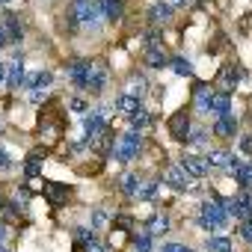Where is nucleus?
Wrapping results in <instances>:
<instances>
[{
  "instance_id": "f257e3e1",
  "label": "nucleus",
  "mask_w": 252,
  "mask_h": 252,
  "mask_svg": "<svg viewBox=\"0 0 252 252\" xmlns=\"http://www.w3.org/2000/svg\"><path fill=\"white\" fill-rule=\"evenodd\" d=\"M228 222H231V217L225 214V208H222V202L217 196H208V199L199 202V208H196V225L202 231L220 234L222 228H228Z\"/></svg>"
},
{
  "instance_id": "f03ea898",
  "label": "nucleus",
  "mask_w": 252,
  "mask_h": 252,
  "mask_svg": "<svg viewBox=\"0 0 252 252\" xmlns=\"http://www.w3.org/2000/svg\"><path fill=\"white\" fill-rule=\"evenodd\" d=\"M101 6H98V0H71V6L65 12V24L68 30H89L101 21Z\"/></svg>"
},
{
  "instance_id": "7ed1b4c3",
  "label": "nucleus",
  "mask_w": 252,
  "mask_h": 252,
  "mask_svg": "<svg viewBox=\"0 0 252 252\" xmlns=\"http://www.w3.org/2000/svg\"><path fill=\"white\" fill-rule=\"evenodd\" d=\"M140 152H143V131L128 128L125 134L116 137V143H113V155H110V158H116L119 163H131V160L140 158Z\"/></svg>"
},
{
  "instance_id": "20e7f679",
  "label": "nucleus",
  "mask_w": 252,
  "mask_h": 252,
  "mask_svg": "<svg viewBox=\"0 0 252 252\" xmlns=\"http://www.w3.org/2000/svg\"><path fill=\"white\" fill-rule=\"evenodd\" d=\"M160 181L169 187V190H175V193H190L193 190V175L181 166V163H169L166 169H163V175H160Z\"/></svg>"
},
{
  "instance_id": "39448f33",
  "label": "nucleus",
  "mask_w": 252,
  "mask_h": 252,
  "mask_svg": "<svg viewBox=\"0 0 252 252\" xmlns=\"http://www.w3.org/2000/svg\"><path fill=\"white\" fill-rule=\"evenodd\" d=\"M104 131H107V110L104 107H89V113H83V137H86V143H92Z\"/></svg>"
},
{
  "instance_id": "423d86ee",
  "label": "nucleus",
  "mask_w": 252,
  "mask_h": 252,
  "mask_svg": "<svg viewBox=\"0 0 252 252\" xmlns=\"http://www.w3.org/2000/svg\"><path fill=\"white\" fill-rule=\"evenodd\" d=\"M166 131H169V137H172V140L187 143V137H190V131H193V125H190V113H187V110L172 113V116H169V122H166Z\"/></svg>"
},
{
  "instance_id": "0eeeda50",
  "label": "nucleus",
  "mask_w": 252,
  "mask_h": 252,
  "mask_svg": "<svg viewBox=\"0 0 252 252\" xmlns=\"http://www.w3.org/2000/svg\"><path fill=\"white\" fill-rule=\"evenodd\" d=\"M65 71H68V80H71L77 89L86 92V86H89V74H92V60H71V63L65 65Z\"/></svg>"
},
{
  "instance_id": "6e6552de",
  "label": "nucleus",
  "mask_w": 252,
  "mask_h": 252,
  "mask_svg": "<svg viewBox=\"0 0 252 252\" xmlns=\"http://www.w3.org/2000/svg\"><path fill=\"white\" fill-rule=\"evenodd\" d=\"M178 163L199 181V178H205L208 172H211V166H208V160H205V155L202 152H184L181 158H178Z\"/></svg>"
},
{
  "instance_id": "1a4fd4ad",
  "label": "nucleus",
  "mask_w": 252,
  "mask_h": 252,
  "mask_svg": "<svg viewBox=\"0 0 252 252\" xmlns=\"http://www.w3.org/2000/svg\"><path fill=\"white\" fill-rule=\"evenodd\" d=\"M211 134L220 137V140H234V137H240V134H237V119H234V113H228V116H217Z\"/></svg>"
},
{
  "instance_id": "9d476101",
  "label": "nucleus",
  "mask_w": 252,
  "mask_h": 252,
  "mask_svg": "<svg viewBox=\"0 0 252 252\" xmlns=\"http://www.w3.org/2000/svg\"><path fill=\"white\" fill-rule=\"evenodd\" d=\"M214 98H217V89H211V86L199 83V86L193 89V107H196V113L208 116V113L214 110Z\"/></svg>"
},
{
  "instance_id": "9b49d317",
  "label": "nucleus",
  "mask_w": 252,
  "mask_h": 252,
  "mask_svg": "<svg viewBox=\"0 0 252 252\" xmlns=\"http://www.w3.org/2000/svg\"><path fill=\"white\" fill-rule=\"evenodd\" d=\"M104 86H107V65H104V60H92V74H89L86 92L89 95H101Z\"/></svg>"
},
{
  "instance_id": "f8f14e48",
  "label": "nucleus",
  "mask_w": 252,
  "mask_h": 252,
  "mask_svg": "<svg viewBox=\"0 0 252 252\" xmlns=\"http://www.w3.org/2000/svg\"><path fill=\"white\" fill-rule=\"evenodd\" d=\"M143 181H146V178H143L140 172H125V175L119 178V190H122V196H125V199H137Z\"/></svg>"
},
{
  "instance_id": "ddd939ff",
  "label": "nucleus",
  "mask_w": 252,
  "mask_h": 252,
  "mask_svg": "<svg viewBox=\"0 0 252 252\" xmlns=\"http://www.w3.org/2000/svg\"><path fill=\"white\" fill-rule=\"evenodd\" d=\"M205 160H208L211 169L228 172V166H231V160H234V152H228V149H208V152H205Z\"/></svg>"
},
{
  "instance_id": "4468645a",
  "label": "nucleus",
  "mask_w": 252,
  "mask_h": 252,
  "mask_svg": "<svg viewBox=\"0 0 252 252\" xmlns=\"http://www.w3.org/2000/svg\"><path fill=\"white\" fill-rule=\"evenodd\" d=\"M131 249L134 252H158V237L149 228H140L131 234Z\"/></svg>"
},
{
  "instance_id": "2eb2a0df",
  "label": "nucleus",
  "mask_w": 252,
  "mask_h": 252,
  "mask_svg": "<svg viewBox=\"0 0 252 252\" xmlns=\"http://www.w3.org/2000/svg\"><path fill=\"white\" fill-rule=\"evenodd\" d=\"M24 80H27V74H24V60H21V54L9 63V68H6V86L9 89H24Z\"/></svg>"
},
{
  "instance_id": "dca6fc26",
  "label": "nucleus",
  "mask_w": 252,
  "mask_h": 252,
  "mask_svg": "<svg viewBox=\"0 0 252 252\" xmlns=\"http://www.w3.org/2000/svg\"><path fill=\"white\" fill-rule=\"evenodd\" d=\"M202 249L205 252H237L234 249V240L225 237V234H208L205 243H202Z\"/></svg>"
},
{
  "instance_id": "f3484780",
  "label": "nucleus",
  "mask_w": 252,
  "mask_h": 252,
  "mask_svg": "<svg viewBox=\"0 0 252 252\" xmlns=\"http://www.w3.org/2000/svg\"><path fill=\"white\" fill-rule=\"evenodd\" d=\"M143 228H149L155 237H163V234H169V231H172V217H169V214H155Z\"/></svg>"
},
{
  "instance_id": "a211bd4d",
  "label": "nucleus",
  "mask_w": 252,
  "mask_h": 252,
  "mask_svg": "<svg viewBox=\"0 0 252 252\" xmlns=\"http://www.w3.org/2000/svg\"><path fill=\"white\" fill-rule=\"evenodd\" d=\"M140 107H143V101H140V98H137L134 92H122V95L116 98V110H119V113H122L125 119H128L131 113H137Z\"/></svg>"
},
{
  "instance_id": "6ab92c4d",
  "label": "nucleus",
  "mask_w": 252,
  "mask_h": 252,
  "mask_svg": "<svg viewBox=\"0 0 252 252\" xmlns=\"http://www.w3.org/2000/svg\"><path fill=\"white\" fill-rule=\"evenodd\" d=\"M208 140H211V134H208V128H202V125H193V131H190V137H187V146L205 155V152L211 149V146H208Z\"/></svg>"
},
{
  "instance_id": "aec40b11",
  "label": "nucleus",
  "mask_w": 252,
  "mask_h": 252,
  "mask_svg": "<svg viewBox=\"0 0 252 252\" xmlns=\"http://www.w3.org/2000/svg\"><path fill=\"white\" fill-rule=\"evenodd\" d=\"M98 6H101L104 21H119L122 12H125V3H122V0H98Z\"/></svg>"
},
{
  "instance_id": "412c9836",
  "label": "nucleus",
  "mask_w": 252,
  "mask_h": 252,
  "mask_svg": "<svg viewBox=\"0 0 252 252\" xmlns=\"http://www.w3.org/2000/svg\"><path fill=\"white\" fill-rule=\"evenodd\" d=\"M146 65H149V68H166V65H169V57L163 54V48L149 45V51H146Z\"/></svg>"
},
{
  "instance_id": "4be33fe9",
  "label": "nucleus",
  "mask_w": 252,
  "mask_h": 252,
  "mask_svg": "<svg viewBox=\"0 0 252 252\" xmlns=\"http://www.w3.org/2000/svg\"><path fill=\"white\" fill-rule=\"evenodd\" d=\"M48 86H51V71H36L24 80V89H30V92H45Z\"/></svg>"
},
{
  "instance_id": "5701e85b",
  "label": "nucleus",
  "mask_w": 252,
  "mask_h": 252,
  "mask_svg": "<svg viewBox=\"0 0 252 252\" xmlns=\"http://www.w3.org/2000/svg\"><path fill=\"white\" fill-rule=\"evenodd\" d=\"M89 225H92L95 231H110V228H113V217H110L107 211H101V208H92V214H89Z\"/></svg>"
},
{
  "instance_id": "b1692460",
  "label": "nucleus",
  "mask_w": 252,
  "mask_h": 252,
  "mask_svg": "<svg viewBox=\"0 0 252 252\" xmlns=\"http://www.w3.org/2000/svg\"><path fill=\"white\" fill-rule=\"evenodd\" d=\"M160 178H146L143 181V187H140V196H137V202H155L158 199V190H160Z\"/></svg>"
},
{
  "instance_id": "393cba45",
  "label": "nucleus",
  "mask_w": 252,
  "mask_h": 252,
  "mask_svg": "<svg viewBox=\"0 0 252 252\" xmlns=\"http://www.w3.org/2000/svg\"><path fill=\"white\" fill-rule=\"evenodd\" d=\"M237 80H240V68L225 65V68H222V74H220V89H222V92H234Z\"/></svg>"
},
{
  "instance_id": "a878e982",
  "label": "nucleus",
  "mask_w": 252,
  "mask_h": 252,
  "mask_svg": "<svg viewBox=\"0 0 252 252\" xmlns=\"http://www.w3.org/2000/svg\"><path fill=\"white\" fill-rule=\"evenodd\" d=\"M231 113V92H217V98H214V110H211V116L217 119V116H228Z\"/></svg>"
},
{
  "instance_id": "bb28decb",
  "label": "nucleus",
  "mask_w": 252,
  "mask_h": 252,
  "mask_svg": "<svg viewBox=\"0 0 252 252\" xmlns=\"http://www.w3.org/2000/svg\"><path fill=\"white\" fill-rule=\"evenodd\" d=\"M128 125H131L134 131H146L149 125H152V113H149L146 107H140L137 113H131V116H128Z\"/></svg>"
},
{
  "instance_id": "cd10ccee",
  "label": "nucleus",
  "mask_w": 252,
  "mask_h": 252,
  "mask_svg": "<svg viewBox=\"0 0 252 252\" xmlns=\"http://www.w3.org/2000/svg\"><path fill=\"white\" fill-rule=\"evenodd\" d=\"M169 12H172V3H155L149 9V21L158 27V24H166L169 21Z\"/></svg>"
},
{
  "instance_id": "c85d7f7f",
  "label": "nucleus",
  "mask_w": 252,
  "mask_h": 252,
  "mask_svg": "<svg viewBox=\"0 0 252 252\" xmlns=\"http://www.w3.org/2000/svg\"><path fill=\"white\" fill-rule=\"evenodd\" d=\"M42 160H45V158H42L39 152H33V155L27 158V163H24V178H27V181H33V178L42 175Z\"/></svg>"
},
{
  "instance_id": "c756f323",
  "label": "nucleus",
  "mask_w": 252,
  "mask_h": 252,
  "mask_svg": "<svg viewBox=\"0 0 252 252\" xmlns=\"http://www.w3.org/2000/svg\"><path fill=\"white\" fill-rule=\"evenodd\" d=\"M71 234H74V249L80 252V249H83V243H89L98 231H95L92 225H74V228H71Z\"/></svg>"
},
{
  "instance_id": "7c9ffc66",
  "label": "nucleus",
  "mask_w": 252,
  "mask_h": 252,
  "mask_svg": "<svg viewBox=\"0 0 252 252\" xmlns=\"http://www.w3.org/2000/svg\"><path fill=\"white\" fill-rule=\"evenodd\" d=\"M169 68H172L175 74H181V77H193V65H190L187 57H172V60H169Z\"/></svg>"
},
{
  "instance_id": "2f4dec72",
  "label": "nucleus",
  "mask_w": 252,
  "mask_h": 252,
  "mask_svg": "<svg viewBox=\"0 0 252 252\" xmlns=\"http://www.w3.org/2000/svg\"><path fill=\"white\" fill-rule=\"evenodd\" d=\"M158 252H196V249L187 246V243H181V240H166V243L158 246Z\"/></svg>"
},
{
  "instance_id": "473e14b6",
  "label": "nucleus",
  "mask_w": 252,
  "mask_h": 252,
  "mask_svg": "<svg viewBox=\"0 0 252 252\" xmlns=\"http://www.w3.org/2000/svg\"><path fill=\"white\" fill-rule=\"evenodd\" d=\"M6 36H9V42H21V24L15 21L12 12H9V18H6Z\"/></svg>"
},
{
  "instance_id": "72a5a7b5",
  "label": "nucleus",
  "mask_w": 252,
  "mask_h": 252,
  "mask_svg": "<svg viewBox=\"0 0 252 252\" xmlns=\"http://www.w3.org/2000/svg\"><path fill=\"white\" fill-rule=\"evenodd\" d=\"M65 196H68V190H65V187H60V184H48V199H51L54 205H63V202H65Z\"/></svg>"
},
{
  "instance_id": "f704fd0d",
  "label": "nucleus",
  "mask_w": 252,
  "mask_h": 252,
  "mask_svg": "<svg viewBox=\"0 0 252 252\" xmlns=\"http://www.w3.org/2000/svg\"><path fill=\"white\" fill-rule=\"evenodd\" d=\"M217 196V193H214ZM220 202H222V208H225V214L231 217V220H237V196H217Z\"/></svg>"
},
{
  "instance_id": "c9c22d12",
  "label": "nucleus",
  "mask_w": 252,
  "mask_h": 252,
  "mask_svg": "<svg viewBox=\"0 0 252 252\" xmlns=\"http://www.w3.org/2000/svg\"><path fill=\"white\" fill-rule=\"evenodd\" d=\"M80 252H110V243H104V240L95 234L89 243H83V249H80Z\"/></svg>"
},
{
  "instance_id": "e433bc0d",
  "label": "nucleus",
  "mask_w": 252,
  "mask_h": 252,
  "mask_svg": "<svg viewBox=\"0 0 252 252\" xmlns=\"http://www.w3.org/2000/svg\"><path fill=\"white\" fill-rule=\"evenodd\" d=\"M237 146H240V152H243L246 158H252V134H240V137H237Z\"/></svg>"
},
{
  "instance_id": "4c0bfd02",
  "label": "nucleus",
  "mask_w": 252,
  "mask_h": 252,
  "mask_svg": "<svg viewBox=\"0 0 252 252\" xmlns=\"http://www.w3.org/2000/svg\"><path fill=\"white\" fill-rule=\"evenodd\" d=\"M71 110H74V113H89V104H86L83 98H71Z\"/></svg>"
},
{
  "instance_id": "58836bf2",
  "label": "nucleus",
  "mask_w": 252,
  "mask_h": 252,
  "mask_svg": "<svg viewBox=\"0 0 252 252\" xmlns=\"http://www.w3.org/2000/svg\"><path fill=\"white\" fill-rule=\"evenodd\" d=\"M6 169H12V160H9L6 149H0V172H6Z\"/></svg>"
},
{
  "instance_id": "ea45409f",
  "label": "nucleus",
  "mask_w": 252,
  "mask_h": 252,
  "mask_svg": "<svg viewBox=\"0 0 252 252\" xmlns=\"http://www.w3.org/2000/svg\"><path fill=\"white\" fill-rule=\"evenodd\" d=\"M6 240H9V225L0 220V243H6Z\"/></svg>"
},
{
  "instance_id": "a19ab883",
  "label": "nucleus",
  "mask_w": 252,
  "mask_h": 252,
  "mask_svg": "<svg viewBox=\"0 0 252 252\" xmlns=\"http://www.w3.org/2000/svg\"><path fill=\"white\" fill-rule=\"evenodd\" d=\"M9 45V36H6V27H0V51Z\"/></svg>"
},
{
  "instance_id": "79ce46f5",
  "label": "nucleus",
  "mask_w": 252,
  "mask_h": 252,
  "mask_svg": "<svg viewBox=\"0 0 252 252\" xmlns=\"http://www.w3.org/2000/svg\"><path fill=\"white\" fill-rule=\"evenodd\" d=\"M6 68H9V65H6L3 60H0V86H3V83H6Z\"/></svg>"
},
{
  "instance_id": "37998d69",
  "label": "nucleus",
  "mask_w": 252,
  "mask_h": 252,
  "mask_svg": "<svg viewBox=\"0 0 252 252\" xmlns=\"http://www.w3.org/2000/svg\"><path fill=\"white\" fill-rule=\"evenodd\" d=\"M0 252H15V249H12L9 243H0Z\"/></svg>"
},
{
  "instance_id": "c03bdc74",
  "label": "nucleus",
  "mask_w": 252,
  "mask_h": 252,
  "mask_svg": "<svg viewBox=\"0 0 252 252\" xmlns=\"http://www.w3.org/2000/svg\"><path fill=\"white\" fill-rule=\"evenodd\" d=\"M172 6H184V3H190V0H169Z\"/></svg>"
},
{
  "instance_id": "a18cd8bd",
  "label": "nucleus",
  "mask_w": 252,
  "mask_h": 252,
  "mask_svg": "<svg viewBox=\"0 0 252 252\" xmlns=\"http://www.w3.org/2000/svg\"><path fill=\"white\" fill-rule=\"evenodd\" d=\"M3 205H6V199H3V193H0V208H3Z\"/></svg>"
},
{
  "instance_id": "49530a36",
  "label": "nucleus",
  "mask_w": 252,
  "mask_h": 252,
  "mask_svg": "<svg viewBox=\"0 0 252 252\" xmlns=\"http://www.w3.org/2000/svg\"><path fill=\"white\" fill-rule=\"evenodd\" d=\"M0 3H9V0H0Z\"/></svg>"
},
{
  "instance_id": "de8ad7c7",
  "label": "nucleus",
  "mask_w": 252,
  "mask_h": 252,
  "mask_svg": "<svg viewBox=\"0 0 252 252\" xmlns=\"http://www.w3.org/2000/svg\"><path fill=\"white\" fill-rule=\"evenodd\" d=\"M249 249H252V246H249Z\"/></svg>"
}]
</instances>
